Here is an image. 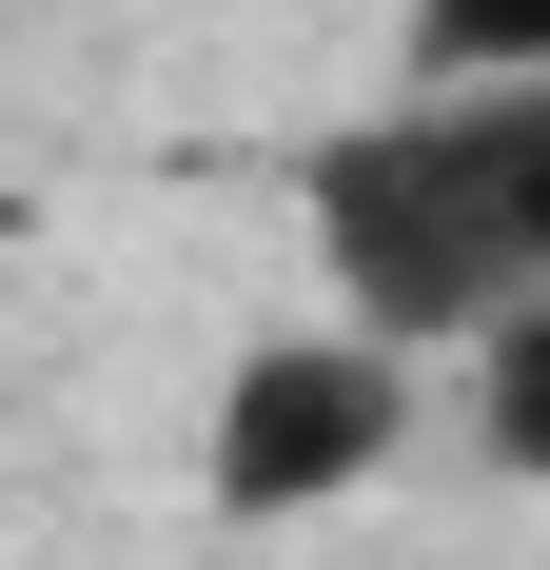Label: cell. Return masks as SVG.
Here are the masks:
<instances>
[{
	"label": "cell",
	"mask_w": 550,
	"mask_h": 570,
	"mask_svg": "<svg viewBox=\"0 0 550 570\" xmlns=\"http://www.w3.org/2000/svg\"><path fill=\"white\" fill-rule=\"evenodd\" d=\"M393 433H413V354L275 335V354H236V394H217V512H315V492L393 472Z\"/></svg>",
	"instance_id": "2"
},
{
	"label": "cell",
	"mask_w": 550,
	"mask_h": 570,
	"mask_svg": "<svg viewBox=\"0 0 550 570\" xmlns=\"http://www.w3.org/2000/svg\"><path fill=\"white\" fill-rule=\"evenodd\" d=\"M433 79H550V0H413Z\"/></svg>",
	"instance_id": "3"
},
{
	"label": "cell",
	"mask_w": 550,
	"mask_h": 570,
	"mask_svg": "<svg viewBox=\"0 0 550 570\" xmlns=\"http://www.w3.org/2000/svg\"><path fill=\"white\" fill-rule=\"evenodd\" d=\"M315 256L374 354L511 335L550 276V79H433L413 118H354L315 158Z\"/></svg>",
	"instance_id": "1"
}]
</instances>
